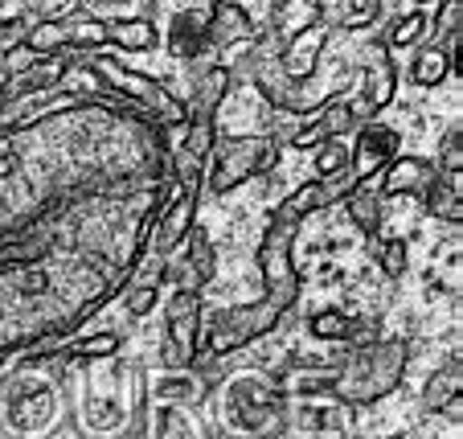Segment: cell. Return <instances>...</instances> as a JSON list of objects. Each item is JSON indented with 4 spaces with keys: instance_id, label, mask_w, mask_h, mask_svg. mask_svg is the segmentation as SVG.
Here are the masks:
<instances>
[{
    "instance_id": "4316f807",
    "label": "cell",
    "mask_w": 463,
    "mask_h": 439,
    "mask_svg": "<svg viewBox=\"0 0 463 439\" xmlns=\"http://www.w3.org/2000/svg\"><path fill=\"white\" fill-rule=\"evenodd\" d=\"M307 329H312V337H320V341H345V345H349L353 317H345V312L328 308V312H316V317L307 320Z\"/></svg>"
},
{
    "instance_id": "ba28073f",
    "label": "cell",
    "mask_w": 463,
    "mask_h": 439,
    "mask_svg": "<svg viewBox=\"0 0 463 439\" xmlns=\"http://www.w3.org/2000/svg\"><path fill=\"white\" fill-rule=\"evenodd\" d=\"M398 148H402V136L393 132V128H385V123H377V119H365L357 128V144H353V152H349L353 185H365L369 177H377L398 157Z\"/></svg>"
},
{
    "instance_id": "83f0119b",
    "label": "cell",
    "mask_w": 463,
    "mask_h": 439,
    "mask_svg": "<svg viewBox=\"0 0 463 439\" xmlns=\"http://www.w3.org/2000/svg\"><path fill=\"white\" fill-rule=\"evenodd\" d=\"M119 353V337L115 333H99V337H82L74 345H61V358H79V361H90V358H115Z\"/></svg>"
},
{
    "instance_id": "30bf717a",
    "label": "cell",
    "mask_w": 463,
    "mask_h": 439,
    "mask_svg": "<svg viewBox=\"0 0 463 439\" xmlns=\"http://www.w3.org/2000/svg\"><path fill=\"white\" fill-rule=\"evenodd\" d=\"M193 218H197V194L181 189V197H173V202L152 218V251H156L160 259H168L176 246L189 238Z\"/></svg>"
},
{
    "instance_id": "d4e9b609",
    "label": "cell",
    "mask_w": 463,
    "mask_h": 439,
    "mask_svg": "<svg viewBox=\"0 0 463 439\" xmlns=\"http://www.w3.org/2000/svg\"><path fill=\"white\" fill-rule=\"evenodd\" d=\"M447 74H451L447 50H439V45H427V50L414 53V62H411V82H414V87H439Z\"/></svg>"
},
{
    "instance_id": "e0dca14e",
    "label": "cell",
    "mask_w": 463,
    "mask_h": 439,
    "mask_svg": "<svg viewBox=\"0 0 463 439\" xmlns=\"http://www.w3.org/2000/svg\"><path fill=\"white\" fill-rule=\"evenodd\" d=\"M328 205H333V194H328V185H324V181H307V185H299V189H296L291 197H283L279 210H275L271 218L299 226L304 218H312V214L328 210Z\"/></svg>"
},
{
    "instance_id": "e575fe53",
    "label": "cell",
    "mask_w": 463,
    "mask_h": 439,
    "mask_svg": "<svg viewBox=\"0 0 463 439\" xmlns=\"http://www.w3.org/2000/svg\"><path fill=\"white\" fill-rule=\"evenodd\" d=\"M435 168H439V173H463V140H459V128L443 132V140H439Z\"/></svg>"
},
{
    "instance_id": "603a6c76",
    "label": "cell",
    "mask_w": 463,
    "mask_h": 439,
    "mask_svg": "<svg viewBox=\"0 0 463 439\" xmlns=\"http://www.w3.org/2000/svg\"><path fill=\"white\" fill-rule=\"evenodd\" d=\"M205 45H210L205 21H197L193 13H181V17L173 21V33H168V50H173L176 58H197Z\"/></svg>"
},
{
    "instance_id": "52a82bcc",
    "label": "cell",
    "mask_w": 463,
    "mask_h": 439,
    "mask_svg": "<svg viewBox=\"0 0 463 439\" xmlns=\"http://www.w3.org/2000/svg\"><path fill=\"white\" fill-rule=\"evenodd\" d=\"M87 66L107 82V87L123 91L128 99H136V103H144V107H152V111H160L168 128H181V123H189V111L181 107V99L168 95V91L160 87L156 79H148V74H136V71H123L119 62L107 58V53H99L95 62H87Z\"/></svg>"
},
{
    "instance_id": "ffe728a7",
    "label": "cell",
    "mask_w": 463,
    "mask_h": 439,
    "mask_svg": "<svg viewBox=\"0 0 463 439\" xmlns=\"http://www.w3.org/2000/svg\"><path fill=\"white\" fill-rule=\"evenodd\" d=\"M226 91H230V71L226 66H210V71L197 79V91H193L197 99H193L189 119H213L222 99H226Z\"/></svg>"
},
{
    "instance_id": "f35d334b",
    "label": "cell",
    "mask_w": 463,
    "mask_h": 439,
    "mask_svg": "<svg viewBox=\"0 0 463 439\" xmlns=\"http://www.w3.org/2000/svg\"><path fill=\"white\" fill-rule=\"evenodd\" d=\"M385 439H411V435H385Z\"/></svg>"
},
{
    "instance_id": "8992f818",
    "label": "cell",
    "mask_w": 463,
    "mask_h": 439,
    "mask_svg": "<svg viewBox=\"0 0 463 439\" xmlns=\"http://www.w3.org/2000/svg\"><path fill=\"white\" fill-rule=\"evenodd\" d=\"M202 296L193 288H176L165 308V366L189 369L197 361V341H202Z\"/></svg>"
},
{
    "instance_id": "5b68a950",
    "label": "cell",
    "mask_w": 463,
    "mask_h": 439,
    "mask_svg": "<svg viewBox=\"0 0 463 439\" xmlns=\"http://www.w3.org/2000/svg\"><path fill=\"white\" fill-rule=\"evenodd\" d=\"M291 246H296V226L271 218V226L262 230V243H259V272H262V283H267V296L275 304H283L288 312L299 300V272H296Z\"/></svg>"
},
{
    "instance_id": "cb8c5ba5",
    "label": "cell",
    "mask_w": 463,
    "mask_h": 439,
    "mask_svg": "<svg viewBox=\"0 0 463 439\" xmlns=\"http://www.w3.org/2000/svg\"><path fill=\"white\" fill-rule=\"evenodd\" d=\"M21 45H25L29 53H37V58H53V53L71 50V45H66V21H58V17L37 21V25H29Z\"/></svg>"
},
{
    "instance_id": "6da1fadb",
    "label": "cell",
    "mask_w": 463,
    "mask_h": 439,
    "mask_svg": "<svg viewBox=\"0 0 463 439\" xmlns=\"http://www.w3.org/2000/svg\"><path fill=\"white\" fill-rule=\"evenodd\" d=\"M411 366V345L390 337V341L353 345V353L336 369H316V374H291L288 387L296 395H333L345 406H369L377 398L393 395Z\"/></svg>"
},
{
    "instance_id": "3957f363",
    "label": "cell",
    "mask_w": 463,
    "mask_h": 439,
    "mask_svg": "<svg viewBox=\"0 0 463 439\" xmlns=\"http://www.w3.org/2000/svg\"><path fill=\"white\" fill-rule=\"evenodd\" d=\"M283 317H288V308L275 304L271 296H262V300L242 304V308H218V312L202 317L205 353H210V358H222V353L246 349L250 341H259V337L271 333Z\"/></svg>"
},
{
    "instance_id": "5bb4252c",
    "label": "cell",
    "mask_w": 463,
    "mask_h": 439,
    "mask_svg": "<svg viewBox=\"0 0 463 439\" xmlns=\"http://www.w3.org/2000/svg\"><path fill=\"white\" fill-rule=\"evenodd\" d=\"M353 128H357V115H353V107L349 103H333L328 111L320 115V119H312L304 132L291 136V144H296V148H320L324 140H341V136L353 132Z\"/></svg>"
},
{
    "instance_id": "44dd1931",
    "label": "cell",
    "mask_w": 463,
    "mask_h": 439,
    "mask_svg": "<svg viewBox=\"0 0 463 439\" xmlns=\"http://www.w3.org/2000/svg\"><path fill=\"white\" fill-rule=\"evenodd\" d=\"M345 210H349L353 226H357L361 234L373 238L377 230H382V194H373V189H365V185H357V189L345 194Z\"/></svg>"
},
{
    "instance_id": "60d3db41",
    "label": "cell",
    "mask_w": 463,
    "mask_h": 439,
    "mask_svg": "<svg viewBox=\"0 0 463 439\" xmlns=\"http://www.w3.org/2000/svg\"><path fill=\"white\" fill-rule=\"evenodd\" d=\"M111 5H115V0H111Z\"/></svg>"
},
{
    "instance_id": "d6a6232c",
    "label": "cell",
    "mask_w": 463,
    "mask_h": 439,
    "mask_svg": "<svg viewBox=\"0 0 463 439\" xmlns=\"http://www.w3.org/2000/svg\"><path fill=\"white\" fill-rule=\"evenodd\" d=\"M377 263H382L385 275H406V267H411V246H406V238H385L382 246H377Z\"/></svg>"
},
{
    "instance_id": "8fae6325",
    "label": "cell",
    "mask_w": 463,
    "mask_h": 439,
    "mask_svg": "<svg viewBox=\"0 0 463 439\" xmlns=\"http://www.w3.org/2000/svg\"><path fill=\"white\" fill-rule=\"evenodd\" d=\"M324 42H328V25H324V21H312V25H304L296 33V42L283 50L279 71L288 74V79H307V74L316 71V62H320Z\"/></svg>"
},
{
    "instance_id": "1f68e13d",
    "label": "cell",
    "mask_w": 463,
    "mask_h": 439,
    "mask_svg": "<svg viewBox=\"0 0 463 439\" xmlns=\"http://www.w3.org/2000/svg\"><path fill=\"white\" fill-rule=\"evenodd\" d=\"M173 173H176V181H181V189L202 194V173H205V160L202 157H193V152L176 148L173 152Z\"/></svg>"
},
{
    "instance_id": "7402d4cb",
    "label": "cell",
    "mask_w": 463,
    "mask_h": 439,
    "mask_svg": "<svg viewBox=\"0 0 463 439\" xmlns=\"http://www.w3.org/2000/svg\"><path fill=\"white\" fill-rule=\"evenodd\" d=\"M107 42H115L119 50L128 53H144V50H156V25L144 17L136 21H107Z\"/></svg>"
},
{
    "instance_id": "7a4b0ae2",
    "label": "cell",
    "mask_w": 463,
    "mask_h": 439,
    "mask_svg": "<svg viewBox=\"0 0 463 439\" xmlns=\"http://www.w3.org/2000/svg\"><path fill=\"white\" fill-rule=\"evenodd\" d=\"M226 415L242 435H283L288 427V395L259 374H242L226 390Z\"/></svg>"
},
{
    "instance_id": "9c48e42d",
    "label": "cell",
    "mask_w": 463,
    "mask_h": 439,
    "mask_svg": "<svg viewBox=\"0 0 463 439\" xmlns=\"http://www.w3.org/2000/svg\"><path fill=\"white\" fill-rule=\"evenodd\" d=\"M398 95V66L390 58V45H373V58H369V71H365V87H361V99L353 107L357 119H373L382 107L393 103Z\"/></svg>"
},
{
    "instance_id": "f546056e",
    "label": "cell",
    "mask_w": 463,
    "mask_h": 439,
    "mask_svg": "<svg viewBox=\"0 0 463 439\" xmlns=\"http://www.w3.org/2000/svg\"><path fill=\"white\" fill-rule=\"evenodd\" d=\"M316 173H320V181H328V177H341L345 168H349V148H345L341 140H324L320 148H316Z\"/></svg>"
},
{
    "instance_id": "7c38bea8",
    "label": "cell",
    "mask_w": 463,
    "mask_h": 439,
    "mask_svg": "<svg viewBox=\"0 0 463 439\" xmlns=\"http://www.w3.org/2000/svg\"><path fill=\"white\" fill-rule=\"evenodd\" d=\"M435 160H422V157H393L382 173V194L385 197H402V194H422L435 177Z\"/></svg>"
},
{
    "instance_id": "277c9868",
    "label": "cell",
    "mask_w": 463,
    "mask_h": 439,
    "mask_svg": "<svg viewBox=\"0 0 463 439\" xmlns=\"http://www.w3.org/2000/svg\"><path fill=\"white\" fill-rule=\"evenodd\" d=\"M279 157L275 136H234V140L213 144V165H210V194H230L238 185L262 177Z\"/></svg>"
},
{
    "instance_id": "4dcf8cb0",
    "label": "cell",
    "mask_w": 463,
    "mask_h": 439,
    "mask_svg": "<svg viewBox=\"0 0 463 439\" xmlns=\"http://www.w3.org/2000/svg\"><path fill=\"white\" fill-rule=\"evenodd\" d=\"M156 398L160 403H202V387L189 378V374H176V378L156 382Z\"/></svg>"
},
{
    "instance_id": "9a60e30c",
    "label": "cell",
    "mask_w": 463,
    "mask_h": 439,
    "mask_svg": "<svg viewBox=\"0 0 463 439\" xmlns=\"http://www.w3.org/2000/svg\"><path fill=\"white\" fill-rule=\"evenodd\" d=\"M205 37H210V45H238V42H246V37H254V25H250L242 5L218 0L210 21H205Z\"/></svg>"
},
{
    "instance_id": "836d02e7",
    "label": "cell",
    "mask_w": 463,
    "mask_h": 439,
    "mask_svg": "<svg viewBox=\"0 0 463 439\" xmlns=\"http://www.w3.org/2000/svg\"><path fill=\"white\" fill-rule=\"evenodd\" d=\"M422 33H427V13H406V17L390 29L385 45H393V50H402V45H414V42H419Z\"/></svg>"
},
{
    "instance_id": "484cf974",
    "label": "cell",
    "mask_w": 463,
    "mask_h": 439,
    "mask_svg": "<svg viewBox=\"0 0 463 439\" xmlns=\"http://www.w3.org/2000/svg\"><path fill=\"white\" fill-rule=\"evenodd\" d=\"M66 45H74V50H99V45H107V21H99V17L66 21Z\"/></svg>"
},
{
    "instance_id": "d590c367",
    "label": "cell",
    "mask_w": 463,
    "mask_h": 439,
    "mask_svg": "<svg viewBox=\"0 0 463 439\" xmlns=\"http://www.w3.org/2000/svg\"><path fill=\"white\" fill-rule=\"evenodd\" d=\"M377 13H382V0H345L341 25H345V29L373 25V21H377Z\"/></svg>"
},
{
    "instance_id": "74e56055",
    "label": "cell",
    "mask_w": 463,
    "mask_h": 439,
    "mask_svg": "<svg viewBox=\"0 0 463 439\" xmlns=\"http://www.w3.org/2000/svg\"><path fill=\"white\" fill-rule=\"evenodd\" d=\"M230 439H267V435H230Z\"/></svg>"
},
{
    "instance_id": "ac0fdd59",
    "label": "cell",
    "mask_w": 463,
    "mask_h": 439,
    "mask_svg": "<svg viewBox=\"0 0 463 439\" xmlns=\"http://www.w3.org/2000/svg\"><path fill=\"white\" fill-rule=\"evenodd\" d=\"M213 272H218V259H213V238L210 230H189V259H184V283L181 288H193L202 291L205 283L213 280Z\"/></svg>"
},
{
    "instance_id": "d6986e66",
    "label": "cell",
    "mask_w": 463,
    "mask_h": 439,
    "mask_svg": "<svg viewBox=\"0 0 463 439\" xmlns=\"http://www.w3.org/2000/svg\"><path fill=\"white\" fill-rule=\"evenodd\" d=\"M50 415H53V395L45 387H37V390H29V395H17L9 403V423L17 431H37V427H45L50 423Z\"/></svg>"
},
{
    "instance_id": "2e32d148",
    "label": "cell",
    "mask_w": 463,
    "mask_h": 439,
    "mask_svg": "<svg viewBox=\"0 0 463 439\" xmlns=\"http://www.w3.org/2000/svg\"><path fill=\"white\" fill-rule=\"evenodd\" d=\"M459 395H463V366L451 358L427 378V387H422V406H427L430 415H443L451 403H459Z\"/></svg>"
},
{
    "instance_id": "4fadbf2b",
    "label": "cell",
    "mask_w": 463,
    "mask_h": 439,
    "mask_svg": "<svg viewBox=\"0 0 463 439\" xmlns=\"http://www.w3.org/2000/svg\"><path fill=\"white\" fill-rule=\"evenodd\" d=\"M459 185H463V173H435V177H430V185L419 194V202L427 205L430 218L447 222V226H455V222L463 218Z\"/></svg>"
},
{
    "instance_id": "ab89813d",
    "label": "cell",
    "mask_w": 463,
    "mask_h": 439,
    "mask_svg": "<svg viewBox=\"0 0 463 439\" xmlns=\"http://www.w3.org/2000/svg\"><path fill=\"white\" fill-rule=\"evenodd\" d=\"M382 5H398V0H382Z\"/></svg>"
},
{
    "instance_id": "f1b7e54d",
    "label": "cell",
    "mask_w": 463,
    "mask_h": 439,
    "mask_svg": "<svg viewBox=\"0 0 463 439\" xmlns=\"http://www.w3.org/2000/svg\"><path fill=\"white\" fill-rule=\"evenodd\" d=\"M184 128H189V132H184V144H181V148L205 160V157L213 152V144H218V123H213V119H189Z\"/></svg>"
},
{
    "instance_id": "8d00e7d4",
    "label": "cell",
    "mask_w": 463,
    "mask_h": 439,
    "mask_svg": "<svg viewBox=\"0 0 463 439\" xmlns=\"http://www.w3.org/2000/svg\"><path fill=\"white\" fill-rule=\"evenodd\" d=\"M156 300H160L156 283H140V288L128 291V312H131V317H148L152 308H156Z\"/></svg>"
}]
</instances>
